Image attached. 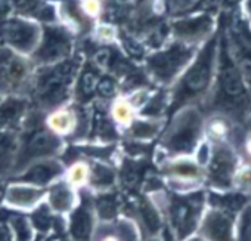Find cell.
I'll list each match as a JSON object with an SVG mask.
<instances>
[{
  "instance_id": "6da1fadb",
  "label": "cell",
  "mask_w": 251,
  "mask_h": 241,
  "mask_svg": "<svg viewBox=\"0 0 251 241\" xmlns=\"http://www.w3.org/2000/svg\"><path fill=\"white\" fill-rule=\"evenodd\" d=\"M151 198L167 219V228L176 241H185L197 234L207 206V197L202 191L197 189L185 194H164L155 191Z\"/></svg>"
},
{
  "instance_id": "7a4b0ae2",
  "label": "cell",
  "mask_w": 251,
  "mask_h": 241,
  "mask_svg": "<svg viewBox=\"0 0 251 241\" xmlns=\"http://www.w3.org/2000/svg\"><path fill=\"white\" fill-rule=\"evenodd\" d=\"M75 59H64L42 68L30 80V90L39 111H52L64 107L71 95V86L77 74Z\"/></svg>"
},
{
  "instance_id": "3957f363",
  "label": "cell",
  "mask_w": 251,
  "mask_h": 241,
  "mask_svg": "<svg viewBox=\"0 0 251 241\" xmlns=\"http://www.w3.org/2000/svg\"><path fill=\"white\" fill-rule=\"evenodd\" d=\"M204 138V120L194 105L176 111L161 134L158 144L166 159L192 157Z\"/></svg>"
},
{
  "instance_id": "277c9868",
  "label": "cell",
  "mask_w": 251,
  "mask_h": 241,
  "mask_svg": "<svg viewBox=\"0 0 251 241\" xmlns=\"http://www.w3.org/2000/svg\"><path fill=\"white\" fill-rule=\"evenodd\" d=\"M39 114L40 111H30L25 120L11 176L18 175L34 161L56 159L64 151V139L45 128V118H39Z\"/></svg>"
},
{
  "instance_id": "5b68a950",
  "label": "cell",
  "mask_w": 251,
  "mask_h": 241,
  "mask_svg": "<svg viewBox=\"0 0 251 241\" xmlns=\"http://www.w3.org/2000/svg\"><path fill=\"white\" fill-rule=\"evenodd\" d=\"M216 55V40L210 42L204 51L200 54L197 61L191 65V68L183 76L180 84L172 95L170 101V111L176 112L180 108L189 107L191 101L201 95L210 84L211 73H213V62Z\"/></svg>"
},
{
  "instance_id": "8992f818",
  "label": "cell",
  "mask_w": 251,
  "mask_h": 241,
  "mask_svg": "<svg viewBox=\"0 0 251 241\" xmlns=\"http://www.w3.org/2000/svg\"><path fill=\"white\" fill-rule=\"evenodd\" d=\"M160 170L166 179V184L177 194L197 191L205 179L204 169L195 161L194 157L166 159L163 160Z\"/></svg>"
},
{
  "instance_id": "52a82bcc",
  "label": "cell",
  "mask_w": 251,
  "mask_h": 241,
  "mask_svg": "<svg viewBox=\"0 0 251 241\" xmlns=\"http://www.w3.org/2000/svg\"><path fill=\"white\" fill-rule=\"evenodd\" d=\"M236 169H238L236 154L232 144L229 142L211 144V154L207 166L204 167V175L208 184L219 191L229 189L232 187V181Z\"/></svg>"
},
{
  "instance_id": "ba28073f",
  "label": "cell",
  "mask_w": 251,
  "mask_h": 241,
  "mask_svg": "<svg viewBox=\"0 0 251 241\" xmlns=\"http://www.w3.org/2000/svg\"><path fill=\"white\" fill-rule=\"evenodd\" d=\"M192 51L183 43H175L166 51L155 52L147 59L148 73L160 83H170L177 73L188 64Z\"/></svg>"
},
{
  "instance_id": "9c48e42d",
  "label": "cell",
  "mask_w": 251,
  "mask_h": 241,
  "mask_svg": "<svg viewBox=\"0 0 251 241\" xmlns=\"http://www.w3.org/2000/svg\"><path fill=\"white\" fill-rule=\"evenodd\" d=\"M73 49L71 34L62 28L55 26H48L42 31L40 42L33 52V58L37 64L52 65L67 59Z\"/></svg>"
},
{
  "instance_id": "30bf717a",
  "label": "cell",
  "mask_w": 251,
  "mask_h": 241,
  "mask_svg": "<svg viewBox=\"0 0 251 241\" xmlns=\"http://www.w3.org/2000/svg\"><path fill=\"white\" fill-rule=\"evenodd\" d=\"M65 217V231L71 241H92L98 223L93 209V195L84 191V188L78 189V203Z\"/></svg>"
},
{
  "instance_id": "8fae6325",
  "label": "cell",
  "mask_w": 251,
  "mask_h": 241,
  "mask_svg": "<svg viewBox=\"0 0 251 241\" xmlns=\"http://www.w3.org/2000/svg\"><path fill=\"white\" fill-rule=\"evenodd\" d=\"M2 36L11 51L20 55H28L36 51L42 37V30L33 21L14 18L3 24Z\"/></svg>"
},
{
  "instance_id": "7c38bea8",
  "label": "cell",
  "mask_w": 251,
  "mask_h": 241,
  "mask_svg": "<svg viewBox=\"0 0 251 241\" xmlns=\"http://www.w3.org/2000/svg\"><path fill=\"white\" fill-rule=\"evenodd\" d=\"M27 83H30L28 62L11 49H0V95H15Z\"/></svg>"
},
{
  "instance_id": "4fadbf2b",
  "label": "cell",
  "mask_w": 251,
  "mask_h": 241,
  "mask_svg": "<svg viewBox=\"0 0 251 241\" xmlns=\"http://www.w3.org/2000/svg\"><path fill=\"white\" fill-rule=\"evenodd\" d=\"M46 189L48 188H39L34 185L11 181L2 189L0 203L12 212L30 213L42 203H45Z\"/></svg>"
},
{
  "instance_id": "5bb4252c",
  "label": "cell",
  "mask_w": 251,
  "mask_h": 241,
  "mask_svg": "<svg viewBox=\"0 0 251 241\" xmlns=\"http://www.w3.org/2000/svg\"><path fill=\"white\" fill-rule=\"evenodd\" d=\"M197 234L205 241H236V216L220 209L207 207Z\"/></svg>"
},
{
  "instance_id": "9a60e30c",
  "label": "cell",
  "mask_w": 251,
  "mask_h": 241,
  "mask_svg": "<svg viewBox=\"0 0 251 241\" xmlns=\"http://www.w3.org/2000/svg\"><path fill=\"white\" fill-rule=\"evenodd\" d=\"M64 173H65V166L61 160L45 159L28 164L18 175L11 176V181L34 185L39 188H48L58 179L64 178Z\"/></svg>"
},
{
  "instance_id": "2e32d148",
  "label": "cell",
  "mask_w": 251,
  "mask_h": 241,
  "mask_svg": "<svg viewBox=\"0 0 251 241\" xmlns=\"http://www.w3.org/2000/svg\"><path fill=\"white\" fill-rule=\"evenodd\" d=\"M142 232L132 217L118 216L109 222H98L92 241H142Z\"/></svg>"
},
{
  "instance_id": "e0dca14e",
  "label": "cell",
  "mask_w": 251,
  "mask_h": 241,
  "mask_svg": "<svg viewBox=\"0 0 251 241\" xmlns=\"http://www.w3.org/2000/svg\"><path fill=\"white\" fill-rule=\"evenodd\" d=\"M30 114L28 99L20 95H8L0 99V131L21 134Z\"/></svg>"
},
{
  "instance_id": "ac0fdd59",
  "label": "cell",
  "mask_w": 251,
  "mask_h": 241,
  "mask_svg": "<svg viewBox=\"0 0 251 241\" xmlns=\"http://www.w3.org/2000/svg\"><path fill=\"white\" fill-rule=\"evenodd\" d=\"M45 203L53 214L59 217L67 216L78 203V189H75L64 178H61L48 187Z\"/></svg>"
},
{
  "instance_id": "d6986e66",
  "label": "cell",
  "mask_w": 251,
  "mask_h": 241,
  "mask_svg": "<svg viewBox=\"0 0 251 241\" xmlns=\"http://www.w3.org/2000/svg\"><path fill=\"white\" fill-rule=\"evenodd\" d=\"M163 213L158 209V206L154 203L151 197L142 198L138 206H136V219H133L144 238L148 237H160V234L164 229V222H163Z\"/></svg>"
},
{
  "instance_id": "ffe728a7",
  "label": "cell",
  "mask_w": 251,
  "mask_h": 241,
  "mask_svg": "<svg viewBox=\"0 0 251 241\" xmlns=\"http://www.w3.org/2000/svg\"><path fill=\"white\" fill-rule=\"evenodd\" d=\"M117 181H118V173L111 164L105 161L90 163V175H89L87 187L93 191V194L112 191Z\"/></svg>"
},
{
  "instance_id": "44dd1931",
  "label": "cell",
  "mask_w": 251,
  "mask_h": 241,
  "mask_svg": "<svg viewBox=\"0 0 251 241\" xmlns=\"http://www.w3.org/2000/svg\"><path fill=\"white\" fill-rule=\"evenodd\" d=\"M163 131V122L157 118H135L133 122L129 125V128H126L124 132L127 135V138L133 142H148L157 138Z\"/></svg>"
},
{
  "instance_id": "7402d4cb",
  "label": "cell",
  "mask_w": 251,
  "mask_h": 241,
  "mask_svg": "<svg viewBox=\"0 0 251 241\" xmlns=\"http://www.w3.org/2000/svg\"><path fill=\"white\" fill-rule=\"evenodd\" d=\"M210 28H211V20L207 15L186 18L173 24L175 34L182 40H191V42L204 37L207 33H210Z\"/></svg>"
},
{
  "instance_id": "603a6c76",
  "label": "cell",
  "mask_w": 251,
  "mask_h": 241,
  "mask_svg": "<svg viewBox=\"0 0 251 241\" xmlns=\"http://www.w3.org/2000/svg\"><path fill=\"white\" fill-rule=\"evenodd\" d=\"M20 135L0 131V179L11 176L18 153Z\"/></svg>"
},
{
  "instance_id": "cb8c5ba5",
  "label": "cell",
  "mask_w": 251,
  "mask_h": 241,
  "mask_svg": "<svg viewBox=\"0 0 251 241\" xmlns=\"http://www.w3.org/2000/svg\"><path fill=\"white\" fill-rule=\"evenodd\" d=\"M120 198L115 192H96L93 194V209L98 222H109L120 216Z\"/></svg>"
},
{
  "instance_id": "d4e9b609",
  "label": "cell",
  "mask_w": 251,
  "mask_h": 241,
  "mask_svg": "<svg viewBox=\"0 0 251 241\" xmlns=\"http://www.w3.org/2000/svg\"><path fill=\"white\" fill-rule=\"evenodd\" d=\"M6 225L11 231L12 241H36V231L30 217L25 213L11 212L6 217Z\"/></svg>"
},
{
  "instance_id": "484cf974",
  "label": "cell",
  "mask_w": 251,
  "mask_h": 241,
  "mask_svg": "<svg viewBox=\"0 0 251 241\" xmlns=\"http://www.w3.org/2000/svg\"><path fill=\"white\" fill-rule=\"evenodd\" d=\"M136 108L129 99H117L109 108V117L117 126V129H126L136 118Z\"/></svg>"
},
{
  "instance_id": "4316f807",
  "label": "cell",
  "mask_w": 251,
  "mask_h": 241,
  "mask_svg": "<svg viewBox=\"0 0 251 241\" xmlns=\"http://www.w3.org/2000/svg\"><path fill=\"white\" fill-rule=\"evenodd\" d=\"M28 217L33 223V228H34L37 235L39 234L40 235H49L59 216L53 214L46 203H42L39 207H36L33 212H30Z\"/></svg>"
},
{
  "instance_id": "83f0119b",
  "label": "cell",
  "mask_w": 251,
  "mask_h": 241,
  "mask_svg": "<svg viewBox=\"0 0 251 241\" xmlns=\"http://www.w3.org/2000/svg\"><path fill=\"white\" fill-rule=\"evenodd\" d=\"M220 87L223 95L232 99H238L244 95V81L241 79V74L232 65H227L222 70Z\"/></svg>"
},
{
  "instance_id": "f1b7e54d",
  "label": "cell",
  "mask_w": 251,
  "mask_h": 241,
  "mask_svg": "<svg viewBox=\"0 0 251 241\" xmlns=\"http://www.w3.org/2000/svg\"><path fill=\"white\" fill-rule=\"evenodd\" d=\"M89 175H90V163L86 160H75L65 169L64 179L75 189H83L87 187Z\"/></svg>"
},
{
  "instance_id": "f546056e",
  "label": "cell",
  "mask_w": 251,
  "mask_h": 241,
  "mask_svg": "<svg viewBox=\"0 0 251 241\" xmlns=\"http://www.w3.org/2000/svg\"><path fill=\"white\" fill-rule=\"evenodd\" d=\"M232 187H236L239 192H248L251 191V166H242L236 169L232 181Z\"/></svg>"
},
{
  "instance_id": "4dcf8cb0",
  "label": "cell",
  "mask_w": 251,
  "mask_h": 241,
  "mask_svg": "<svg viewBox=\"0 0 251 241\" xmlns=\"http://www.w3.org/2000/svg\"><path fill=\"white\" fill-rule=\"evenodd\" d=\"M98 87V77L93 71H84L80 81H78V95L90 96L96 92Z\"/></svg>"
},
{
  "instance_id": "1f68e13d",
  "label": "cell",
  "mask_w": 251,
  "mask_h": 241,
  "mask_svg": "<svg viewBox=\"0 0 251 241\" xmlns=\"http://www.w3.org/2000/svg\"><path fill=\"white\" fill-rule=\"evenodd\" d=\"M98 93L102 95L103 98H111L115 93V83L111 79H102L100 81H98V87H96Z\"/></svg>"
},
{
  "instance_id": "d6a6232c",
  "label": "cell",
  "mask_w": 251,
  "mask_h": 241,
  "mask_svg": "<svg viewBox=\"0 0 251 241\" xmlns=\"http://www.w3.org/2000/svg\"><path fill=\"white\" fill-rule=\"evenodd\" d=\"M239 74L241 79L251 84V58H242L239 62Z\"/></svg>"
},
{
  "instance_id": "836d02e7",
  "label": "cell",
  "mask_w": 251,
  "mask_h": 241,
  "mask_svg": "<svg viewBox=\"0 0 251 241\" xmlns=\"http://www.w3.org/2000/svg\"><path fill=\"white\" fill-rule=\"evenodd\" d=\"M194 2H195V0H170V5H172V8H173V9H176V11H182V9L189 8Z\"/></svg>"
},
{
  "instance_id": "e575fe53",
  "label": "cell",
  "mask_w": 251,
  "mask_h": 241,
  "mask_svg": "<svg viewBox=\"0 0 251 241\" xmlns=\"http://www.w3.org/2000/svg\"><path fill=\"white\" fill-rule=\"evenodd\" d=\"M0 241H12V235L11 231L6 225V222L0 220Z\"/></svg>"
},
{
  "instance_id": "d590c367",
  "label": "cell",
  "mask_w": 251,
  "mask_h": 241,
  "mask_svg": "<svg viewBox=\"0 0 251 241\" xmlns=\"http://www.w3.org/2000/svg\"><path fill=\"white\" fill-rule=\"evenodd\" d=\"M217 5H219V0H202L204 8H214Z\"/></svg>"
},
{
  "instance_id": "8d00e7d4",
  "label": "cell",
  "mask_w": 251,
  "mask_h": 241,
  "mask_svg": "<svg viewBox=\"0 0 251 241\" xmlns=\"http://www.w3.org/2000/svg\"><path fill=\"white\" fill-rule=\"evenodd\" d=\"M185 241H205L202 237H200L198 234H194V235H191L189 238H186Z\"/></svg>"
},
{
  "instance_id": "74e56055",
  "label": "cell",
  "mask_w": 251,
  "mask_h": 241,
  "mask_svg": "<svg viewBox=\"0 0 251 241\" xmlns=\"http://www.w3.org/2000/svg\"><path fill=\"white\" fill-rule=\"evenodd\" d=\"M142 241H163L160 237H148V238H142Z\"/></svg>"
},
{
  "instance_id": "f35d334b",
  "label": "cell",
  "mask_w": 251,
  "mask_h": 241,
  "mask_svg": "<svg viewBox=\"0 0 251 241\" xmlns=\"http://www.w3.org/2000/svg\"><path fill=\"white\" fill-rule=\"evenodd\" d=\"M43 241H59L58 238H55V237H46Z\"/></svg>"
},
{
  "instance_id": "ab89813d",
  "label": "cell",
  "mask_w": 251,
  "mask_h": 241,
  "mask_svg": "<svg viewBox=\"0 0 251 241\" xmlns=\"http://www.w3.org/2000/svg\"><path fill=\"white\" fill-rule=\"evenodd\" d=\"M226 2H227V3H236L238 0H226Z\"/></svg>"
},
{
  "instance_id": "60d3db41",
  "label": "cell",
  "mask_w": 251,
  "mask_h": 241,
  "mask_svg": "<svg viewBox=\"0 0 251 241\" xmlns=\"http://www.w3.org/2000/svg\"><path fill=\"white\" fill-rule=\"evenodd\" d=\"M248 9H250V12H251V0H248Z\"/></svg>"
}]
</instances>
